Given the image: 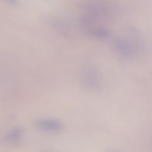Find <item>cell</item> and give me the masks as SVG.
I'll return each mask as SVG.
<instances>
[{"label": "cell", "instance_id": "5b68a950", "mask_svg": "<svg viewBox=\"0 0 152 152\" xmlns=\"http://www.w3.org/2000/svg\"><path fill=\"white\" fill-rule=\"evenodd\" d=\"M22 129L20 128H15L10 132L7 135V139L10 141H16L19 140L22 135Z\"/></svg>", "mask_w": 152, "mask_h": 152}, {"label": "cell", "instance_id": "277c9868", "mask_svg": "<svg viewBox=\"0 0 152 152\" xmlns=\"http://www.w3.org/2000/svg\"><path fill=\"white\" fill-rule=\"evenodd\" d=\"M90 33L94 37L99 39H106L109 36V30L104 27H98L93 28Z\"/></svg>", "mask_w": 152, "mask_h": 152}, {"label": "cell", "instance_id": "7a4b0ae2", "mask_svg": "<svg viewBox=\"0 0 152 152\" xmlns=\"http://www.w3.org/2000/svg\"><path fill=\"white\" fill-rule=\"evenodd\" d=\"M36 125L41 130L52 132H59L63 128V125L61 121L50 118H42L37 119L36 122Z\"/></svg>", "mask_w": 152, "mask_h": 152}, {"label": "cell", "instance_id": "6da1fadb", "mask_svg": "<svg viewBox=\"0 0 152 152\" xmlns=\"http://www.w3.org/2000/svg\"><path fill=\"white\" fill-rule=\"evenodd\" d=\"M113 46L118 53L124 57H132L136 52L135 45L131 42L123 39H115L113 42Z\"/></svg>", "mask_w": 152, "mask_h": 152}, {"label": "cell", "instance_id": "3957f363", "mask_svg": "<svg viewBox=\"0 0 152 152\" xmlns=\"http://www.w3.org/2000/svg\"><path fill=\"white\" fill-rule=\"evenodd\" d=\"M85 81L86 83L93 88L97 87L99 84V77L94 69L90 68L85 73Z\"/></svg>", "mask_w": 152, "mask_h": 152}]
</instances>
